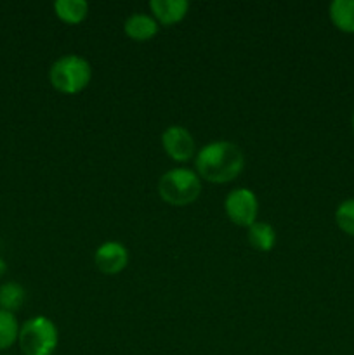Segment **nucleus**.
I'll return each mask as SVG.
<instances>
[{"instance_id":"obj_9","label":"nucleus","mask_w":354,"mask_h":355,"mask_svg":"<svg viewBox=\"0 0 354 355\" xmlns=\"http://www.w3.org/2000/svg\"><path fill=\"white\" fill-rule=\"evenodd\" d=\"M124 31L130 40L148 42L160 31V24L151 14L134 12L125 19Z\"/></svg>"},{"instance_id":"obj_17","label":"nucleus","mask_w":354,"mask_h":355,"mask_svg":"<svg viewBox=\"0 0 354 355\" xmlns=\"http://www.w3.org/2000/svg\"><path fill=\"white\" fill-rule=\"evenodd\" d=\"M351 128H353V134H354V111H353V116H351Z\"/></svg>"},{"instance_id":"obj_16","label":"nucleus","mask_w":354,"mask_h":355,"mask_svg":"<svg viewBox=\"0 0 354 355\" xmlns=\"http://www.w3.org/2000/svg\"><path fill=\"white\" fill-rule=\"evenodd\" d=\"M6 272H7V263H6V260L0 257V277L6 276Z\"/></svg>"},{"instance_id":"obj_18","label":"nucleus","mask_w":354,"mask_h":355,"mask_svg":"<svg viewBox=\"0 0 354 355\" xmlns=\"http://www.w3.org/2000/svg\"><path fill=\"white\" fill-rule=\"evenodd\" d=\"M0 355H6V354H0Z\"/></svg>"},{"instance_id":"obj_11","label":"nucleus","mask_w":354,"mask_h":355,"mask_svg":"<svg viewBox=\"0 0 354 355\" xmlns=\"http://www.w3.org/2000/svg\"><path fill=\"white\" fill-rule=\"evenodd\" d=\"M54 12L62 23L78 24L85 21L89 14V3L85 0H56Z\"/></svg>"},{"instance_id":"obj_8","label":"nucleus","mask_w":354,"mask_h":355,"mask_svg":"<svg viewBox=\"0 0 354 355\" xmlns=\"http://www.w3.org/2000/svg\"><path fill=\"white\" fill-rule=\"evenodd\" d=\"M151 16L163 26H172L180 23L187 16L189 2L187 0H151L149 2Z\"/></svg>"},{"instance_id":"obj_6","label":"nucleus","mask_w":354,"mask_h":355,"mask_svg":"<svg viewBox=\"0 0 354 355\" xmlns=\"http://www.w3.org/2000/svg\"><path fill=\"white\" fill-rule=\"evenodd\" d=\"M162 146L170 159L177 163H186L196 156L194 137L183 125H170L162 132Z\"/></svg>"},{"instance_id":"obj_14","label":"nucleus","mask_w":354,"mask_h":355,"mask_svg":"<svg viewBox=\"0 0 354 355\" xmlns=\"http://www.w3.org/2000/svg\"><path fill=\"white\" fill-rule=\"evenodd\" d=\"M19 322H17L16 314L0 309V354L9 350L14 343H17L19 336Z\"/></svg>"},{"instance_id":"obj_13","label":"nucleus","mask_w":354,"mask_h":355,"mask_svg":"<svg viewBox=\"0 0 354 355\" xmlns=\"http://www.w3.org/2000/svg\"><path fill=\"white\" fill-rule=\"evenodd\" d=\"M26 300V291L16 281H7L0 284V309L16 314Z\"/></svg>"},{"instance_id":"obj_1","label":"nucleus","mask_w":354,"mask_h":355,"mask_svg":"<svg viewBox=\"0 0 354 355\" xmlns=\"http://www.w3.org/2000/svg\"><path fill=\"white\" fill-rule=\"evenodd\" d=\"M194 172L210 184H228L245 168V153L231 141H214L200 148L194 156Z\"/></svg>"},{"instance_id":"obj_15","label":"nucleus","mask_w":354,"mask_h":355,"mask_svg":"<svg viewBox=\"0 0 354 355\" xmlns=\"http://www.w3.org/2000/svg\"><path fill=\"white\" fill-rule=\"evenodd\" d=\"M335 224L344 234L354 238V198L344 200L335 210Z\"/></svg>"},{"instance_id":"obj_12","label":"nucleus","mask_w":354,"mask_h":355,"mask_svg":"<svg viewBox=\"0 0 354 355\" xmlns=\"http://www.w3.org/2000/svg\"><path fill=\"white\" fill-rule=\"evenodd\" d=\"M248 243L257 252L267 253L276 245V231L267 222H259L248 227Z\"/></svg>"},{"instance_id":"obj_3","label":"nucleus","mask_w":354,"mask_h":355,"mask_svg":"<svg viewBox=\"0 0 354 355\" xmlns=\"http://www.w3.org/2000/svg\"><path fill=\"white\" fill-rule=\"evenodd\" d=\"M200 175L194 170L177 166L170 168L158 179V194L167 205L187 207L194 203L201 194Z\"/></svg>"},{"instance_id":"obj_7","label":"nucleus","mask_w":354,"mask_h":355,"mask_svg":"<svg viewBox=\"0 0 354 355\" xmlns=\"http://www.w3.org/2000/svg\"><path fill=\"white\" fill-rule=\"evenodd\" d=\"M94 266L104 276H117L128 266V250L120 241H104L94 253Z\"/></svg>"},{"instance_id":"obj_5","label":"nucleus","mask_w":354,"mask_h":355,"mask_svg":"<svg viewBox=\"0 0 354 355\" xmlns=\"http://www.w3.org/2000/svg\"><path fill=\"white\" fill-rule=\"evenodd\" d=\"M224 211L229 220L238 227L253 225L259 217V200L248 187H236L229 191L224 200Z\"/></svg>"},{"instance_id":"obj_4","label":"nucleus","mask_w":354,"mask_h":355,"mask_svg":"<svg viewBox=\"0 0 354 355\" xmlns=\"http://www.w3.org/2000/svg\"><path fill=\"white\" fill-rule=\"evenodd\" d=\"M58 343V326L47 315H33L21 324L17 345L23 355H54Z\"/></svg>"},{"instance_id":"obj_10","label":"nucleus","mask_w":354,"mask_h":355,"mask_svg":"<svg viewBox=\"0 0 354 355\" xmlns=\"http://www.w3.org/2000/svg\"><path fill=\"white\" fill-rule=\"evenodd\" d=\"M333 26L347 35H354V0H333L328 6Z\"/></svg>"},{"instance_id":"obj_2","label":"nucleus","mask_w":354,"mask_h":355,"mask_svg":"<svg viewBox=\"0 0 354 355\" xmlns=\"http://www.w3.org/2000/svg\"><path fill=\"white\" fill-rule=\"evenodd\" d=\"M92 80V66L78 54H65L49 68V82L52 89L66 96L83 92Z\"/></svg>"}]
</instances>
